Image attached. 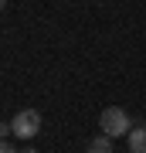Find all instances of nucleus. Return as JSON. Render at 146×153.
<instances>
[{"mask_svg":"<svg viewBox=\"0 0 146 153\" xmlns=\"http://www.w3.org/2000/svg\"><path fill=\"white\" fill-rule=\"evenodd\" d=\"M10 129H14V136H21V140H34L41 133V112L38 109H21L10 119Z\"/></svg>","mask_w":146,"mask_h":153,"instance_id":"obj_2","label":"nucleus"},{"mask_svg":"<svg viewBox=\"0 0 146 153\" xmlns=\"http://www.w3.org/2000/svg\"><path fill=\"white\" fill-rule=\"evenodd\" d=\"M4 7H7V0H0V10H4Z\"/></svg>","mask_w":146,"mask_h":153,"instance_id":"obj_8","label":"nucleus"},{"mask_svg":"<svg viewBox=\"0 0 146 153\" xmlns=\"http://www.w3.org/2000/svg\"><path fill=\"white\" fill-rule=\"evenodd\" d=\"M10 133H14V129H10V123H0V140H7Z\"/></svg>","mask_w":146,"mask_h":153,"instance_id":"obj_5","label":"nucleus"},{"mask_svg":"<svg viewBox=\"0 0 146 153\" xmlns=\"http://www.w3.org/2000/svg\"><path fill=\"white\" fill-rule=\"evenodd\" d=\"M0 153H17V150H14V146H10L7 140H0Z\"/></svg>","mask_w":146,"mask_h":153,"instance_id":"obj_6","label":"nucleus"},{"mask_svg":"<svg viewBox=\"0 0 146 153\" xmlns=\"http://www.w3.org/2000/svg\"><path fill=\"white\" fill-rule=\"evenodd\" d=\"M88 153H112V136H95L92 143H88Z\"/></svg>","mask_w":146,"mask_h":153,"instance_id":"obj_4","label":"nucleus"},{"mask_svg":"<svg viewBox=\"0 0 146 153\" xmlns=\"http://www.w3.org/2000/svg\"><path fill=\"white\" fill-rule=\"evenodd\" d=\"M129 153H146V129L139 126V129H129Z\"/></svg>","mask_w":146,"mask_h":153,"instance_id":"obj_3","label":"nucleus"},{"mask_svg":"<svg viewBox=\"0 0 146 153\" xmlns=\"http://www.w3.org/2000/svg\"><path fill=\"white\" fill-rule=\"evenodd\" d=\"M24 153H38V150H34V146H27V150H24Z\"/></svg>","mask_w":146,"mask_h":153,"instance_id":"obj_7","label":"nucleus"},{"mask_svg":"<svg viewBox=\"0 0 146 153\" xmlns=\"http://www.w3.org/2000/svg\"><path fill=\"white\" fill-rule=\"evenodd\" d=\"M99 126H102V133L105 136H129V129H133V119H129V112L119 109V105H109V109L102 112V119H99Z\"/></svg>","mask_w":146,"mask_h":153,"instance_id":"obj_1","label":"nucleus"}]
</instances>
